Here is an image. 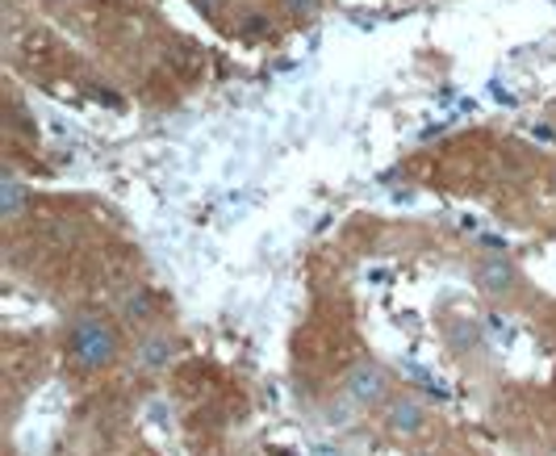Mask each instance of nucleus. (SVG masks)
<instances>
[{
  "instance_id": "4",
  "label": "nucleus",
  "mask_w": 556,
  "mask_h": 456,
  "mask_svg": "<svg viewBox=\"0 0 556 456\" xmlns=\"http://www.w3.org/2000/svg\"><path fill=\"white\" fill-rule=\"evenodd\" d=\"M473 286L485 302H494V306H510V302L523 293V273H519V264H515V259L485 256V259H477Z\"/></svg>"
},
{
  "instance_id": "3",
  "label": "nucleus",
  "mask_w": 556,
  "mask_h": 456,
  "mask_svg": "<svg viewBox=\"0 0 556 456\" xmlns=\"http://www.w3.org/2000/svg\"><path fill=\"white\" fill-rule=\"evenodd\" d=\"M431 423H435L431 402L410 390H393V398L377 410V428L390 444H418V440H427Z\"/></svg>"
},
{
  "instance_id": "2",
  "label": "nucleus",
  "mask_w": 556,
  "mask_h": 456,
  "mask_svg": "<svg viewBox=\"0 0 556 456\" xmlns=\"http://www.w3.org/2000/svg\"><path fill=\"white\" fill-rule=\"evenodd\" d=\"M393 369L386 365V360H377V356H356L348 369L339 372V398L348 402L361 419H368V415H377L386 402L393 398Z\"/></svg>"
},
{
  "instance_id": "8",
  "label": "nucleus",
  "mask_w": 556,
  "mask_h": 456,
  "mask_svg": "<svg viewBox=\"0 0 556 456\" xmlns=\"http://www.w3.org/2000/svg\"><path fill=\"white\" fill-rule=\"evenodd\" d=\"M280 9L289 17H318L323 13V0H280Z\"/></svg>"
},
{
  "instance_id": "6",
  "label": "nucleus",
  "mask_w": 556,
  "mask_h": 456,
  "mask_svg": "<svg viewBox=\"0 0 556 456\" xmlns=\"http://www.w3.org/2000/svg\"><path fill=\"white\" fill-rule=\"evenodd\" d=\"M113 314L126 322V331H147V327H155V322H164V311H160V297L151 293V289L135 281V286H126L117 297H113Z\"/></svg>"
},
{
  "instance_id": "9",
  "label": "nucleus",
  "mask_w": 556,
  "mask_h": 456,
  "mask_svg": "<svg viewBox=\"0 0 556 456\" xmlns=\"http://www.w3.org/2000/svg\"><path fill=\"white\" fill-rule=\"evenodd\" d=\"M553 189H556V168H553Z\"/></svg>"
},
{
  "instance_id": "5",
  "label": "nucleus",
  "mask_w": 556,
  "mask_h": 456,
  "mask_svg": "<svg viewBox=\"0 0 556 456\" xmlns=\"http://www.w3.org/2000/svg\"><path fill=\"white\" fill-rule=\"evenodd\" d=\"M130 352H135V365L142 372H167V365L180 356V335L167 322H155L147 331H135Z\"/></svg>"
},
{
  "instance_id": "1",
  "label": "nucleus",
  "mask_w": 556,
  "mask_h": 456,
  "mask_svg": "<svg viewBox=\"0 0 556 456\" xmlns=\"http://www.w3.org/2000/svg\"><path fill=\"white\" fill-rule=\"evenodd\" d=\"M126 356V322L113 311L84 306L63 322V365L80 377L113 372Z\"/></svg>"
},
{
  "instance_id": "7",
  "label": "nucleus",
  "mask_w": 556,
  "mask_h": 456,
  "mask_svg": "<svg viewBox=\"0 0 556 456\" xmlns=\"http://www.w3.org/2000/svg\"><path fill=\"white\" fill-rule=\"evenodd\" d=\"M26 205H29V189L17 180V172H4L0 176V214H4V223H17L26 214Z\"/></svg>"
}]
</instances>
